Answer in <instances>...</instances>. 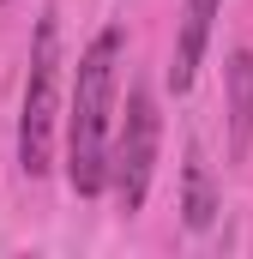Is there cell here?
<instances>
[{
    "label": "cell",
    "instance_id": "8992f818",
    "mask_svg": "<svg viewBox=\"0 0 253 259\" xmlns=\"http://www.w3.org/2000/svg\"><path fill=\"white\" fill-rule=\"evenodd\" d=\"M0 6H6V0H0Z\"/></svg>",
    "mask_w": 253,
    "mask_h": 259
},
{
    "label": "cell",
    "instance_id": "6da1fadb",
    "mask_svg": "<svg viewBox=\"0 0 253 259\" xmlns=\"http://www.w3.org/2000/svg\"><path fill=\"white\" fill-rule=\"evenodd\" d=\"M121 24H103L72 72L66 103V187L78 199H97L109 187V151H115V91H121Z\"/></svg>",
    "mask_w": 253,
    "mask_h": 259
},
{
    "label": "cell",
    "instance_id": "7a4b0ae2",
    "mask_svg": "<svg viewBox=\"0 0 253 259\" xmlns=\"http://www.w3.org/2000/svg\"><path fill=\"white\" fill-rule=\"evenodd\" d=\"M61 18L43 12L36 18V42H30V72H24V103H18V169L36 181L55 163V133H61Z\"/></svg>",
    "mask_w": 253,
    "mask_h": 259
},
{
    "label": "cell",
    "instance_id": "3957f363",
    "mask_svg": "<svg viewBox=\"0 0 253 259\" xmlns=\"http://www.w3.org/2000/svg\"><path fill=\"white\" fill-rule=\"evenodd\" d=\"M157 145H163V115H157V97L145 84L126 91V115L115 127V151H109V187H115V205L126 217L145 211L151 199V175H157Z\"/></svg>",
    "mask_w": 253,
    "mask_h": 259
},
{
    "label": "cell",
    "instance_id": "5b68a950",
    "mask_svg": "<svg viewBox=\"0 0 253 259\" xmlns=\"http://www.w3.org/2000/svg\"><path fill=\"white\" fill-rule=\"evenodd\" d=\"M181 217H187V229H211V217H217V187H211V163L199 157V145L187 151V169H181Z\"/></svg>",
    "mask_w": 253,
    "mask_h": 259
},
{
    "label": "cell",
    "instance_id": "277c9868",
    "mask_svg": "<svg viewBox=\"0 0 253 259\" xmlns=\"http://www.w3.org/2000/svg\"><path fill=\"white\" fill-rule=\"evenodd\" d=\"M223 121H229V163L253 151V49H235L223 66Z\"/></svg>",
    "mask_w": 253,
    "mask_h": 259
}]
</instances>
